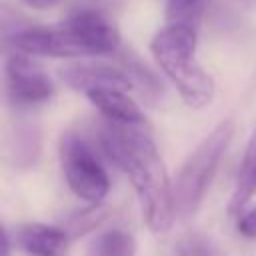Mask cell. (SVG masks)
Instances as JSON below:
<instances>
[{
    "instance_id": "6",
    "label": "cell",
    "mask_w": 256,
    "mask_h": 256,
    "mask_svg": "<svg viewBox=\"0 0 256 256\" xmlns=\"http://www.w3.org/2000/svg\"><path fill=\"white\" fill-rule=\"evenodd\" d=\"M82 50V56L112 54L120 46V32L116 24L100 10L74 12L62 22Z\"/></svg>"
},
{
    "instance_id": "18",
    "label": "cell",
    "mask_w": 256,
    "mask_h": 256,
    "mask_svg": "<svg viewBox=\"0 0 256 256\" xmlns=\"http://www.w3.org/2000/svg\"><path fill=\"white\" fill-rule=\"evenodd\" d=\"M20 2L34 10H48V8H54L60 0H20Z\"/></svg>"
},
{
    "instance_id": "14",
    "label": "cell",
    "mask_w": 256,
    "mask_h": 256,
    "mask_svg": "<svg viewBox=\"0 0 256 256\" xmlns=\"http://www.w3.org/2000/svg\"><path fill=\"white\" fill-rule=\"evenodd\" d=\"M108 214H110V210H108L106 206H102V204H90L86 210L74 212V214L66 220L64 230L70 234V238L82 236V234H86L88 230L96 228L100 222H104V220L108 218Z\"/></svg>"
},
{
    "instance_id": "12",
    "label": "cell",
    "mask_w": 256,
    "mask_h": 256,
    "mask_svg": "<svg viewBox=\"0 0 256 256\" xmlns=\"http://www.w3.org/2000/svg\"><path fill=\"white\" fill-rule=\"evenodd\" d=\"M134 254H136V240L130 232L122 228L102 230L86 246V256H134Z\"/></svg>"
},
{
    "instance_id": "10",
    "label": "cell",
    "mask_w": 256,
    "mask_h": 256,
    "mask_svg": "<svg viewBox=\"0 0 256 256\" xmlns=\"http://www.w3.org/2000/svg\"><path fill=\"white\" fill-rule=\"evenodd\" d=\"M256 194V128L248 140V146L244 150L238 174H236V184L234 192L228 200V212L238 214Z\"/></svg>"
},
{
    "instance_id": "3",
    "label": "cell",
    "mask_w": 256,
    "mask_h": 256,
    "mask_svg": "<svg viewBox=\"0 0 256 256\" xmlns=\"http://www.w3.org/2000/svg\"><path fill=\"white\" fill-rule=\"evenodd\" d=\"M232 136H234V122L222 120L186 158L172 184L176 218L190 220L198 212L210 188V182L216 174L220 158L224 156Z\"/></svg>"
},
{
    "instance_id": "15",
    "label": "cell",
    "mask_w": 256,
    "mask_h": 256,
    "mask_svg": "<svg viewBox=\"0 0 256 256\" xmlns=\"http://www.w3.org/2000/svg\"><path fill=\"white\" fill-rule=\"evenodd\" d=\"M204 0H166V24H194L198 26Z\"/></svg>"
},
{
    "instance_id": "9",
    "label": "cell",
    "mask_w": 256,
    "mask_h": 256,
    "mask_svg": "<svg viewBox=\"0 0 256 256\" xmlns=\"http://www.w3.org/2000/svg\"><path fill=\"white\" fill-rule=\"evenodd\" d=\"M86 98L106 120L118 124H146L144 112L124 88H94L86 92Z\"/></svg>"
},
{
    "instance_id": "5",
    "label": "cell",
    "mask_w": 256,
    "mask_h": 256,
    "mask_svg": "<svg viewBox=\"0 0 256 256\" xmlns=\"http://www.w3.org/2000/svg\"><path fill=\"white\" fill-rule=\"evenodd\" d=\"M6 88L10 102L20 112L40 106L54 96V82L44 68L32 56L16 50L6 58Z\"/></svg>"
},
{
    "instance_id": "20",
    "label": "cell",
    "mask_w": 256,
    "mask_h": 256,
    "mask_svg": "<svg viewBox=\"0 0 256 256\" xmlns=\"http://www.w3.org/2000/svg\"><path fill=\"white\" fill-rule=\"evenodd\" d=\"M26 256H28V254H26ZM60 256H66V254H60Z\"/></svg>"
},
{
    "instance_id": "2",
    "label": "cell",
    "mask_w": 256,
    "mask_h": 256,
    "mask_svg": "<svg viewBox=\"0 0 256 256\" xmlns=\"http://www.w3.org/2000/svg\"><path fill=\"white\" fill-rule=\"evenodd\" d=\"M198 26L194 24H164L152 42L150 52L176 86L180 98L190 108H204L214 98V80L196 60Z\"/></svg>"
},
{
    "instance_id": "17",
    "label": "cell",
    "mask_w": 256,
    "mask_h": 256,
    "mask_svg": "<svg viewBox=\"0 0 256 256\" xmlns=\"http://www.w3.org/2000/svg\"><path fill=\"white\" fill-rule=\"evenodd\" d=\"M236 230H238L240 236H244V238H248V240H256V206L244 210V212L238 216Z\"/></svg>"
},
{
    "instance_id": "8",
    "label": "cell",
    "mask_w": 256,
    "mask_h": 256,
    "mask_svg": "<svg viewBox=\"0 0 256 256\" xmlns=\"http://www.w3.org/2000/svg\"><path fill=\"white\" fill-rule=\"evenodd\" d=\"M70 234L64 226L50 224H22L14 232V244L28 256H60L66 254Z\"/></svg>"
},
{
    "instance_id": "19",
    "label": "cell",
    "mask_w": 256,
    "mask_h": 256,
    "mask_svg": "<svg viewBox=\"0 0 256 256\" xmlns=\"http://www.w3.org/2000/svg\"><path fill=\"white\" fill-rule=\"evenodd\" d=\"M2 256H10V232L4 228V238H2Z\"/></svg>"
},
{
    "instance_id": "16",
    "label": "cell",
    "mask_w": 256,
    "mask_h": 256,
    "mask_svg": "<svg viewBox=\"0 0 256 256\" xmlns=\"http://www.w3.org/2000/svg\"><path fill=\"white\" fill-rule=\"evenodd\" d=\"M126 72H128L132 84H134L136 88H140V92H142L148 100L160 96V92H162L160 82L156 80V76H154L140 60H126Z\"/></svg>"
},
{
    "instance_id": "11",
    "label": "cell",
    "mask_w": 256,
    "mask_h": 256,
    "mask_svg": "<svg viewBox=\"0 0 256 256\" xmlns=\"http://www.w3.org/2000/svg\"><path fill=\"white\" fill-rule=\"evenodd\" d=\"M42 148V134L38 124L32 118H20L10 136V154L16 166L26 168L32 166Z\"/></svg>"
},
{
    "instance_id": "7",
    "label": "cell",
    "mask_w": 256,
    "mask_h": 256,
    "mask_svg": "<svg viewBox=\"0 0 256 256\" xmlns=\"http://www.w3.org/2000/svg\"><path fill=\"white\" fill-rule=\"evenodd\" d=\"M62 80L80 92H90L94 88H124L130 90L134 84L126 70L108 64H68L60 70Z\"/></svg>"
},
{
    "instance_id": "13",
    "label": "cell",
    "mask_w": 256,
    "mask_h": 256,
    "mask_svg": "<svg viewBox=\"0 0 256 256\" xmlns=\"http://www.w3.org/2000/svg\"><path fill=\"white\" fill-rule=\"evenodd\" d=\"M170 256H228L210 236L198 230H186L172 246Z\"/></svg>"
},
{
    "instance_id": "1",
    "label": "cell",
    "mask_w": 256,
    "mask_h": 256,
    "mask_svg": "<svg viewBox=\"0 0 256 256\" xmlns=\"http://www.w3.org/2000/svg\"><path fill=\"white\" fill-rule=\"evenodd\" d=\"M100 144L130 180L150 232L162 234L176 220L174 186L146 124H118L104 118Z\"/></svg>"
},
{
    "instance_id": "4",
    "label": "cell",
    "mask_w": 256,
    "mask_h": 256,
    "mask_svg": "<svg viewBox=\"0 0 256 256\" xmlns=\"http://www.w3.org/2000/svg\"><path fill=\"white\" fill-rule=\"evenodd\" d=\"M60 164L68 188L88 204H100L108 190L110 178L90 144L76 132L60 136Z\"/></svg>"
}]
</instances>
